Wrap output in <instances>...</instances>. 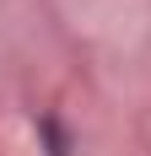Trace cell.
Listing matches in <instances>:
<instances>
[{"label":"cell","instance_id":"cell-1","mask_svg":"<svg viewBox=\"0 0 151 156\" xmlns=\"http://www.w3.org/2000/svg\"><path fill=\"white\" fill-rule=\"evenodd\" d=\"M38 145H43V156H70L76 135H70V124L60 113H38Z\"/></svg>","mask_w":151,"mask_h":156}]
</instances>
